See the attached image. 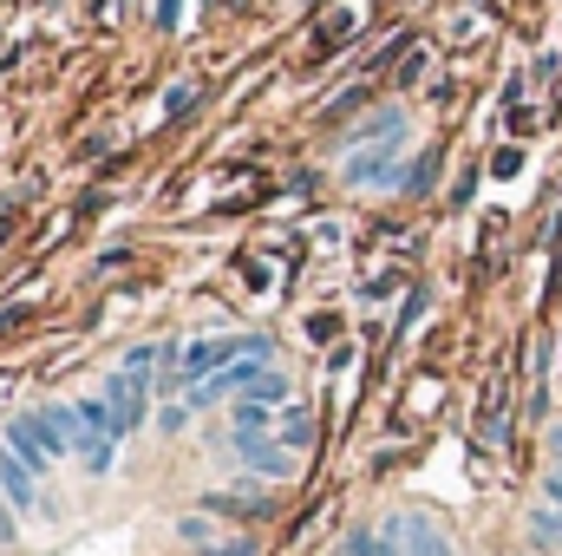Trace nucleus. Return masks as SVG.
Listing matches in <instances>:
<instances>
[{
    "label": "nucleus",
    "instance_id": "obj_1",
    "mask_svg": "<svg viewBox=\"0 0 562 556\" xmlns=\"http://www.w3.org/2000/svg\"><path fill=\"white\" fill-rule=\"evenodd\" d=\"M105 407H112V432H119V438H132L144 419H150V374L119 367V374L105 380Z\"/></svg>",
    "mask_w": 562,
    "mask_h": 556
},
{
    "label": "nucleus",
    "instance_id": "obj_2",
    "mask_svg": "<svg viewBox=\"0 0 562 556\" xmlns=\"http://www.w3.org/2000/svg\"><path fill=\"white\" fill-rule=\"evenodd\" d=\"M0 445H7V452H13L33 478H46V471L59 465V458H53V445H46V432H40V413H13V419H7V438H0Z\"/></svg>",
    "mask_w": 562,
    "mask_h": 556
},
{
    "label": "nucleus",
    "instance_id": "obj_3",
    "mask_svg": "<svg viewBox=\"0 0 562 556\" xmlns=\"http://www.w3.org/2000/svg\"><path fill=\"white\" fill-rule=\"evenodd\" d=\"M229 445H236V458L256 478H269V485H288L294 478V445H281V438H229Z\"/></svg>",
    "mask_w": 562,
    "mask_h": 556
},
{
    "label": "nucleus",
    "instance_id": "obj_4",
    "mask_svg": "<svg viewBox=\"0 0 562 556\" xmlns=\"http://www.w3.org/2000/svg\"><path fill=\"white\" fill-rule=\"evenodd\" d=\"M0 491H7V504H13L20 518H33V511H40V478H33L7 445H0Z\"/></svg>",
    "mask_w": 562,
    "mask_h": 556
},
{
    "label": "nucleus",
    "instance_id": "obj_5",
    "mask_svg": "<svg viewBox=\"0 0 562 556\" xmlns=\"http://www.w3.org/2000/svg\"><path fill=\"white\" fill-rule=\"evenodd\" d=\"M203 511H210V518H223V524H262L276 504H269V498H249V491H210V498H203Z\"/></svg>",
    "mask_w": 562,
    "mask_h": 556
},
{
    "label": "nucleus",
    "instance_id": "obj_6",
    "mask_svg": "<svg viewBox=\"0 0 562 556\" xmlns=\"http://www.w3.org/2000/svg\"><path fill=\"white\" fill-rule=\"evenodd\" d=\"M400 524V537H406V556H451V537L425 518V511H406V518H393Z\"/></svg>",
    "mask_w": 562,
    "mask_h": 556
},
{
    "label": "nucleus",
    "instance_id": "obj_7",
    "mask_svg": "<svg viewBox=\"0 0 562 556\" xmlns=\"http://www.w3.org/2000/svg\"><path fill=\"white\" fill-rule=\"evenodd\" d=\"M276 419H281V407L236 400V413H229V438H276Z\"/></svg>",
    "mask_w": 562,
    "mask_h": 556
},
{
    "label": "nucleus",
    "instance_id": "obj_8",
    "mask_svg": "<svg viewBox=\"0 0 562 556\" xmlns=\"http://www.w3.org/2000/svg\"><path fill=\"white\" fill-rule=\"evenodd\" d=\"M243 400H262V407H294V387H288V374H281V367H262V374H256V387H249Z\"/></svg>",
    "mask_w": 562,
    "mask_h": 556
},
{
    "label": "nucleus",
    "instance_id": "obj_9",
    "mask_svg": "<svg viewBox=\"0 0 562 556\" xmlns=\"http://www.w3.org/2000/svg\"><path fill=\"white\" fill-rule=\"evenodd\" d=\"M276 438H281V445H294V452H301V445H314V413H307V407H281Z\"/></svg>",
    "mask_w": 562,
    "mask_h": 556
},
{
    "label": "nucleus",
    "instance_id": "obj_10",
    "mask_svg": "<svg viewBox=\"0 0 562 556\" xmlns=\"http://www.w3.org/2000/svg\"><path fill=\"white\" fill-rule=\"evenodd\" d=\"M530 544H537V551H562V511L557 504H550V511H543V504L530 511Z\"/></svg>",
    "mask_w": 562,
    "mask_h": 556
},
{
    "label": "nucleus",
    "instance_id": "obj_11",
    "mask_svg": "<svg viewBox=\"0 0 562 556\" xmlns=\"http://www.w3.org/2000/svg\"><path fill=\"white\" fill-rule=\"evenodd\" d=\"M177 537H183V544H196V551H210V544H216V531H210V511H203V518H177Z\"/></svg>",
    "mask_w": 562,
    "mask_h": 556
},
{
    "label": "nucleus",
    "instance_id": "obj_12",
    "mask_svg": "<svg viewBox=\"0 0 562 556\" xmlns=\"http://www.w3.org/2000/svg\"><path fill=\"white\" fill-rule=\"evenodd\" d=\"M340 556H386V537H380V531H347Z\"/></svg>",
    "mask_w": 562,
    "mask_h": 556
},
{
    "label": "nucleus",
    "instance_id": "obj_13",
    "mask_svg": "<svg viewBox=\"0 0 562 556\" xmlns=\"http://www.w3.org/2000/svg\"><path fill=\"white\" fill-rule=\"evenodd\" d=\"M196 112V86H170L164 92V119H190Z\"/></svg>",
    "mask_w": 562,
    "mask_h": 556
},
{
    "label": "nucleus",
    "instance_id": "obj_14",
    "mask_svg": "<svg viewBox=\"0 0 562 556\" xmlns=\"http://www.w3.org/2000/svg\"><path fill=\"white\" fill-rule=\"evenodd\" d=\"M190 419H196V407H190V400H164V407H157V425H164V432H183Z\"/></svg>",
    "mask_w": 562,
    "mask_h": 556
},
{
    "label": "nucleus",
    "instance_id": "obj_15",
    "mask_svg": "<svg viewBox=\"0 0 562 556\" xmlns=\"http://www.w3.org/2000/svg\"><path fill=\"white\" fill-rule=\"evenodd\" d=\"M517 164H524V151H517V144H504V151L491 157V177H517Z\"/></svg>",
    "mask_w": 562,
    "mask_h": 556
},
{
    "label": "nucleus",
    "instance_id": "obj_16",
    "mask_svg": "<svg viewBox=\"0 0 562 556\" xmlns=\"http://www.w3.org/2000/svg\"><path fill=\"white\" fill-rule=\"evenodd\" d=\"M150 20H157V33H177V20H183V0H157V13H150Z\"/></svg>",
    "mask_w": 562,
    "mask_h": 556
},
{
    "label": "nucleus",
    "instance_id": "obj_17",
    "mask_svg": "<svg viewBox=\"0 0 562 556\" xmlns=\"http://www.w3.org/2000/svg\"><path fill=\"white\" fill-rule=\"evenodd\" d=\"M203 556H256V544H249V537H216Z\"/></svg>",
    "mask_w": 562,
    "mask_h": 556
},
{
    "label": "nucleus",
    "instance_id": "obj_18",
    "mask_svg": "<svg viewBox=\"0 0 562 556\" xmlns=\"http://www.w3.org/2000/svg\"><path fill=\"white\" fill-rule=\"evenodd\" d=\"M353 105H367V86H353V92H340V99H334V105H327V119H347V112H353Z\"/></svg>",
    "mask_w": 562,
    "mask_h": 556
},
{
    "label": "nucleus",
    "instance_id": "obj_19",
    "mask_svg": "<svg viewBox=\"0 0 562 556\" xmlns=\"http://www.w3.org/2000/svg\"><path fill=\"white\" fill-rule=\"evenodd\" d=\"M419 79H425V53H413V59L400 66V86H419Z\"/></svg>",
    "mask_w": 562,
    "mask_h": 556
},
{
    "label": "nucleus",
    "instance_id": "obj_20",
    "mask_svg": "<svg viewBox=\"0 0 562 556\" xmlns=\"http://www.w3.org/2000/svg\"><path fill=\"white\" fill-rule=\"evenodd\" d=\"M334 327H340L334 314H314V321H307V334H314V341H334Z\"/></svg>",
    "mask_w": 562,
    "mask_h": 556
},
{
    "label": "nucleus",
    "instance_id": "obj_21",
    "mask_svg": "<svg viewBox=\"0 0 562 556\" xmlns=\"http://www.w3.org/2000/svg\"><path fill=\"white\" fill-rule=\"evenodd\" d=\"M550 452L562 458V425H550Z\"/></svg>",
    "mask_w": 562,
    "mask_h": 556
},
{
    "label": "nucleus",
    "instance_id": "obj_22",
    "mask_svg": "<svg viewBox=\"0 0 562 556\" xmlns=\"http://www.w3.org/2000/svg\"><path fill=\"white\" fill-rule=\"evenodd\" d=\"M7 230H13V216H7V210H0V243H7Z\"/></svg>",
    "mask_w": 562,
    "mask_h": 556
}]
</instances>
